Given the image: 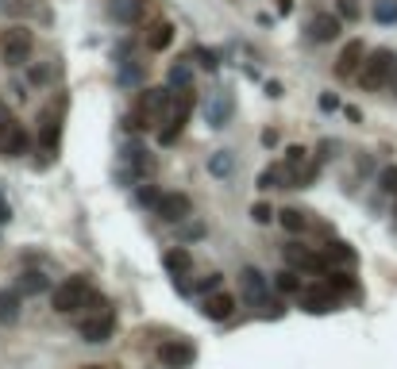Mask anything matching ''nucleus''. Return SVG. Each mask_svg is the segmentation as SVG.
<instances>
[{"mask_svg":"<svg viewBox=\"0 0 397 369\" xmlns=\"http://www.w3.org/2000/svg\"><path fill=\"white\" fill-rule=\"evenodd\" d=\"M358 85H363L366 92H378L386 89V85H393L397 77V54L389 50V46H378V50H366L363 66H358Z\"/></svg>","mask_w":397,"mask_h":369,"instance_id":"nucleus-1","label":"nucleus"},{"mask_svg":"<svg viewBox=\"0 0 397 369\" xmlns=\"http://www.w3.org/2000/svg\"><path fill=\"white\" fill-rule=\"evenodd\" d=\"M170 112V89H143V96L135 100V108L127 112V127L132 131H147L158 127Z\"/></svg>","mask_w":397,"mask_h":369,"instance_id":"nucleus-2","label":"nucleus"},{"mask_svg":"<svg viewBox=\"0 0 397 369\" xmlns=\"http://www.w3.org/2000/svg\"><path fill=\"white\" fill-rule=\"evenodd\" d=\"M239 292H243V300H247L251 308H258L263 315H281V304L270 300V284H266V277L258 273L255 266L239 269Z\"/></svg>","mask_w":397,"mask_h":369,"instance_id":"nucleus-3","label":"nucleus"},{"mask_svg":"<svg viewBox=\"0 0 397 369\" xmlns=\"http://www.w3.org/2000/svg\"><path fill=\"white\" fill-rule=\"evenodd\" d=\"M89 296H93V284H89V277L78 273V277H66V281L50 292V308L70 315V312H78V308H85Z\"/></svg>","mask_w":397,"mask_h":369,"instance_id":"nucleus-4","label":"nucleus"},{"mask_svg":"<svg viewBox=\"0 0 397 369\" xmlns=\"http://www.w3.org/2000/svg\"><path fill=\"white\" fill-rule=\"evenodd\" d=\"M32 46H35V35L27 27H8L0 35V58L8 66H24L32 58Z\"/></svg>","mask_w":397,"mask_h":369,"instance_id":"nucleus-5","label":"nucleus"},{"mask_svg":"<svg viewBox=\"0 0 397 369\" xmlns=\"http://www.w3.org/2000/svg\"><path fill=\"white\" fill-rule=\"evenodd\" d=\"M151 169H155V158L143 150V143H124V150H120V181L132 184L139 177H147Z\"/></svg>","mask_w":397,"mask_h":369,"instance_id":"nucleus-6","label":"nucleus"},{"mask_svg":"<svg viewBox=\"0 0 397 369\" xmlns=\"http://www.w3.org/2000/svg\"><path fill=\"white\" fill-rule=\"evenodd\" d=\"M193 358H197V346L189 338H166L158 346V366L162 369H186L193 366Z\"/></svg>","mask_w":397,"mask_h":369,"instance_id":"nucleus-7","label":"nucleus"},{"mask_svg":"<svg viewBox=\"0 0 397 369\" xmlns=\"http://www.w3.org/2000/svg\"><path fill=\"white\" fill-rule=\"evenodd\" d=\"M189 212H193V200L186 196V192H158L155 200V215L166 223H186Z\"/></svg>","mask_w":397,"mask_h":369,"instance_id":"nucleus-8","label":"nucleus"},{"mask_svg":"<svg viewBox=\"0 0 397 369\" xmlns=\"http://www.w3.org/2000/svg\"><path fill=\"white\" fill-rule=\"evenodd\" d=\"M78 335L85 338V342H109L112 335H116V315L104 308V312H89L85 319H81Z\"/></svg>","mask_w":397,"mask_h":369,"instance_id":"nucleus-9","label":"nucleus"},{"mask_svg":"<svg viewBox=\"0 0 397 369\" xmlns=\"http://www.w3.org/2000/svg\"><path fill=\"white\" fill-rule=\"evenodd\" d=\"M27 146H32V138H27L24 123H16L8 115L0 123V158H20V154H27Z\"/></svg>","mask_w":397,"mask_h":369,"instance_id":"nucleus-10","label":"nucleus"},{"mask_svg":"<svg viewBox=\"0 0 397 369\" xmlns=\"http://www.w3.org/2000/svg\"><path fill=\"white\" fill-rule=\"evenodd\" d=\"M340 31H343V20L335 12H316L309 20V38L312 43H335Z\"/></svg>","mask_w":397,"mask_h":369,"instance_id":"nucleus-11","label":"nucleus"},{"mask_svg":"<svg viewBox=\"0 0 397 369\" xmlns=\"http://www.w3.org/2000/svg\"><path fill=\"white\" fill-rule=\"evenodd\" d=\"M297 304H301L309 315H324V312L335 308V292L328 289V284H320V289H301L297 292Z\"/></svg>","mask_w":397,"mask_h":369,"instance_id":"nucleus-12","label":"nucleus"},{"mask_svg":"<svg viewBox=\"0 0 397 369\" xmlns=\"http://www.w3.org/2000/svg\"><path fill=\"white\" fill-rule=\"evenodd\" d=\"M204 120H209V127H228L232 123V92H212L209 96V104H204Z\"/></svg>","mask_w":397,"mask_h":369,"instance_id":"nucleus-13","label":"nucleus"},{"mask_svg":"<svg viewBox=\"0 0 397 369\" xmlns=\"http://www.w3.org/2000/svg\"><path fill=\"white\" fill-rule=\"evenodd\" d=\"M363 58H366L363 38H351V43H343L340 58H335V73H340V77H355L358 66H363Z\"/></svg>","mask_w":397,"mask_h":369,"instance_id":"nucleus-14","label":"nucleus"},{"mask_svg":"<svg viewBox=\"0 0 397 369\" xmlns=\"http://www.w3.org/2000/svg\"><path fill=\"white\" fill-rule=\"evenodd\" d=\"M286 261L289 269H309V273H324V258L309 246H286Z\"/></svg>","mask_w":397,"mask_h":369,"instance_id":"nucleus-15","label":"nucleus"},{"mask_svg":"<svg viewBox=\"0 0 397 369\" xmlns=\"http://www.w3.org/2000/svg\"><path fill=\"white\" fill-rule=\"evenodd\" d=\"M201 312H204V319H228V315L235 312V296L232 292H216L212 289L209 296H204V304H201Z\"/></svg>","mask_w":397,"mask_h":369,"instance_id":"nucleus-16","label":"nucleus"},{"mask_svg":"<svg viewBox=\"0 0 397 369\" xmlns=\"http://www.w3.org/2000/svg\"><path fill=\"white\" fill-rule=\"evenodd\" d=\"M320 258H324V269H328V266H343V269H351V266L358 261V254L351 250L347 243H340V238H335V243H328V246H324V254H320Z\"/></svg>","mask_w":397,"mask_h":369,"instance_id":"nucleus-17","label":"nucleus"},{"mask_svg":"<svg viewBox=\"0 0 397 369\" xmlns=\"http://www.w3.org/2000/svg\"><path fill=\"white\" fill-rule=\"evenodd\" d=\"M58 135H62V120H58V112L50 108V112H43V120H39V146L43 150H55Z\"/></svg>","mask_w":397,"mask_h":369,"instance_id":"nucleus-18","label":"nucleus"},{"mask_svg":"<svg viewBox=\"0 0 397 369\" xmlns=\"http://www.w3.org/2000/svg\"><path fill=\"white\" fill-rule=\"evenodd\" d=\"M162 266H166V273H170V277H186L189 269H193V254H189L186 246H174V250L162 254Z\"/></svg>","mask_w":397,"mask_h":369,"instance_id":"nucleus-19","label":"nucleus"},{"mask_svg":"<svg viewBox=\"0 0 397 369\" xmlns=\"http://www.w3.org/2000/svg\"><path fill=\"white\" fill-rule=\"evenodd\" d=\"M174 43V23L170 20H155L147 27V50H166Z\"/></svg>","mask_w":397,"mask_h":369,"instance_id":"nucleus-20","label":"nucleus"},{"mask_svg":"<svg viewBox=\"0 0 397 369\" xmlns=\"http://www.w3.org/2000/svg\"><path fill=\"white\" fill-rule=\"evenodd\" d=\"M20 319V292L16 289H0V323L12 327Z\"/></svg>","mask_w":397,"mask_h":369,"instance_id":"nucleus-21","label":"nucleus"},{"mask_svg":"<svg viewBox=\"0 0 397 369\" xmlns=\"http://www.w3.org/2000/svg\"><path fill=\"white\" fill-rule=\"evenodd\" d=\"M278 223L289 231V235H301V231L309 227V215H305L301 208H286V212H278Z\"/></svg>","mask_w":397,"mask_h":369,"instance_id":"nucleus-22","label":"nucleus"},{"mask_svg":"<svg viewBox=\"0 0 397 369\" xmlns=\"http://www.w3.org/2000/svg\"><path fill=\"white\" fill-rule=\"evenodd\" d=\"M112 15H116L120 23H135L143 15V4L139 0H116V4H112Z\"/></svg>","mask_w":397,"mask_h":369,"instance_id":"nucleus-23","label":"nucleus"},{"mask_svg":"<svg viewBox=\"0 0 397 369\" xmlns=\"http://www.w3.org/2000/svg\"><path fill=\"white\" fill-rule=\"evenodd\" d=\"M328 289H332V292H355V281H351V273H347V269H332V266H328Z\"/></svg>","mask_w":397,"mask_h":369,"instance_id":"nucleus-24","label":"nucleus"},{"mask_svg":"<svg viewBox=\"0 0 397 369\" xmlns=\"http://www.w3.org/2000/svg\"><path fill=\"white\" fill-rule=\"evenodd\" d=\"M166 81H170V89H189V85H193V69H189L186 62H178V66H170Z\"/></svg>","mask_w":397,"mask_h":369,"instance_id":"nucleus-25","label":"nucleus"},{"mask_svg":"<svg viewBox=\"0 0 397 369\" xmlns=\"http://www.w3.org/2000/svg\"><path fill=\"white\" fill-rule=\"evenodd\" d=\"M43 289H47V277L35 273V269H27V273L20 277V289H16V292H24V296H35V292H43Z\"/></svg>","mask_w":397,"mask_h":369,"instance_id":"nucleus-26","label":"nucleus"},{"mask_svg":"<svg viewBox=\"0 0 397 369\" xmlns=\"http://www.w3.org/2000/svg\"><path fill=\"white\" fill-rule=\"evenodd\" d=\"M209 173L212 177H228V173H232V150H216V154H212V158H209Z\"/></svg>","mask_w":397,"mask_h":369,"instance_id":"nucleus-27","label":"nucleus"},{"mask_svg":"<svg viewBox=\"0 0 397 369\" xmlns=\"http://www.w3.org/2000/svg\"><path fill=\"white\" fill-rule=\"evenodd\" d=\"M274 284H278L281 292H293V296L301 292V277H297V269H281V273L274 277Z\"/></svg>","mask_w":397,"mask_h":369,"instance_id":"nucleus-28","label":"nucleus"},{"mask_svg":"<svg viewBox=\"0 0 397 369\" xmlns=\"http://www.w3.org/2000/svg\"><path fill=\"white\" fill-rule=\"evenodd\" d=\"M374 20L378 23H397V0H374Z\"/></svg>","mask_w":397,"mask_h":369,"instance_id":"nucleus-29","label":"nucleus"},{"mask_svg":"<svg viewBox=\"0 0 397 369\" xmlns=\"http://www.w3.org/2000/svg\"><path fill=\"white\" fill-rule=\"evenodd\" d=\"M378 189L386 192V196H397V166H386L378 173Z\"/></svg>","mask_w":397,"mask_h":369,"instance_id":"nucleus-30","label":"nucleus"},{"mask_svg":"<svg viewBox=\"0 0 397 369\" xmlns=\"http://www.w3.org/2000/svg\"><path fill=\"white\" fill-rule=\"evenodd\" d=\"M274 215H278V212H274V208H270V204H263V200H258V204H255V208H251V219H255V223H270V219H274Z\"/></svg>","mask_w":397,"mask_h":369,"instance_id":"nucleus-31","label":"nucleus"},{"mask_svg":"<svg viewBox=\"0 0 397 369\" xmlns=\"http://www.w3.org/2000/svg\"><path fill=\"white\" fill-rule=\"evenodd\" d=\"M335 8H340V12H335L340 20H358V4H355V0H335Z\"/></svg>","mask_w":397,"mask_h":369,"instance_id":"nucleus-32","label":"nucleus"},{"mask_svg":"<svg viewBox=\"0 0 397 369\" xmlns=\"http://www.w3.org/2000/svg\"><path fill=\"white\" fill-rule=\"evenodd\" d=\"M135 200H139V204H151V208H155V200H158V189H155V184H143V189L135 192Z\"/></svg>","mask_w":397,"mask_h":369,"instance_id":"nucleus-33","label":"nucleus"},{"mask_svg":"<svg viewBox=\"0 0 397 369\" xmlns=\"http://www.w3.org/2000/svg\"><path fill=\"white\" fill-rule=\"evenodd\" d=\"M135 81H139V66L132 62V66H127L124 73H120V85H135Z\"/></svg>","mask_w":397,"mask_h":369,"instance_id":"nucleus-34","label":"nucleus"},{"mask_svg":"<svg viewBox=\"0 0 397 369\" xmlns=\"http://www.w3.org/2000/svg\"><path fill=\"white\" fill-rule=\"evenodd\" d=\"M220 281H224V277H220V273H209V277H204L201 284H197V289H201V292H212V289H220Z\"/></svg>","mask_w":397,"mask_h":369,"instance_id":"nucleus-35","label":"nucleus"},{"mask_svg":"<svg viewBox=\"0 0 397 369\" xmlns=\"http://www.w3.org/2000/svg\"><path fill=\"white\" fill-rule=\"evenodd\" d=\"M197 58H201L204 69H216V54H212V50H197Z\"/></svg>","mask_w":397,"mask_h":369,"instance_id":"nucleus-36","label":"nucleus"},{"mask_svg":"<svg viewBox=\"0 0 397 369\" xmlns=\"http://www.w3.org/2000/svg\"><path fill=\"white\" fill-rule=\"evenodd\" d=\"M12 219V208H8V200L0 196V223H8Z\"/></svg>","mask_w":397,"mask_h":369,"instance_id":"nucleus-37","label":"nucleus"},{"mask_svg":"<svg viewBox=\"0 0 397 369\" xmlns=\"http://www.w3.org/2000/svg\"><path fill=\"white\" fill-rule=\"evenodd\" d=\"M320 108H328V112H332V108H340V100H335V96H320Z\"/></svg>","mask_w":397,"mask_h":369,"instance_id":"nucleus-38","label":"nucleus"},{"mask_svg":"<svg viewBox=\"0 0 397 369\" xmlns=\"http://www.w3.org/2000/svg\"><path fill=\"white\" fill-rule=\"evenodd\" d=\"M8 120V104H0V123Z\"/></svg>","mask_w":397,"mask_h":369,"instance_id":"nucleus-39","label":"nucleus"},{"mask_svg":"<svg viewBox=\"0 0 397 369\" xmlns=\"http://www.w3.org/2000/svg\"><path fill=\"white\" fill-rule=\"evenodd\" d=\"M81 369H116V366H81Z\"/></svg>","mask_w":397,"mask_h":369,"instance_id":"nucleus-40","label":"nucleus"},{"mask_svg":"<svg viewBox=\"0 0 397 369\" xmlns=\"http://www.w3.org/2000/svg\"><path fill=\"white\" fill-rule=\"evenodd\" d=\"M393 215H397V212H393Z\"/></svg>","mask_w":397,"mask_h":369,"instance_id":"nucleus-41","label":"nucleus"}]
</instances>
